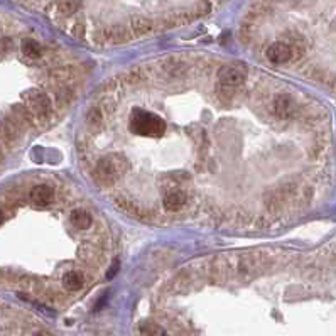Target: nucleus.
<instances>
[{"instance_id": "12", "label": "nucleus", "mask_w": 336, "mask_h": 336, "mask_svg": "<svg viewBox=\"0 0 336 336\" xmlns=\"http://www.w3.org/2000/svg\"><path fill=\"white\" fill-rule=\"evenodd\" d=\"M139 331L142 336H167L166 330L162 326H159L157 323L152 321H144L139 325Z\"/></svg>"}, {"instance_id": "19", "label": "nucleus", "mask_w": 336, "mask_h": 336, "mask_svg": "<svg viewBox=\"0 0 336 336\" xmlns=\"http://www.w3.org/2000/svg\"><path fill=\"white\" fill-rule=\"evenodd\" d=\"M2 220H3V216H2V213H0V225H2Z\"/></svg>"}, {"instance_id": "10", "label": "nucleus", "mask_w": 336, "mask_h": 336, "mask_svg": "<svg viewBox=\"0 0 336 336\" xmlns=\"http://www.w3.org/2000/svg\"><path fill=\"white\" fill-rule=\"evenodd\" d=\"M69 220H71V225L74 228L78 230H86L88 227L91 225V216L88 211L81 210V208H78V210H73L71 211V216H69Z\"/></svg>"}, {"instance_id": "7", "label": "nucleus", "mask_w": 336, "mask_h": 336, "mask_svg": "<svg viewBox=\"0 0 336 336\" xmlns=\"http://www.w3.org/2000/svg\"><path fill=\"white\" fill-rule=\"evenodd\" d=\"M186 193L181 191V189H174V191L167 193V196L164 198V201H162V205L167 211H178L181 206H184V203H186Z\"/></svg>"}, {"instance_id": "4", "label": "nucleus", "mask_w": 336, "mask_h": 336, "mask_svg": "<svg viewBox=\"0 0 336 336\" xmlns=\"http://www.w3.org/2000/svg\"><path fill=\"white\" fill-rule=\"evenodd\" d=\"M265 56L274 64H284L293 57V47L286 42H274L267 47Z\"/></svg>"}, {"instance_id": "17", "label": "nucleus", "mask_w": 336, "mask_h": 336, "mask_svg": "<svg viewBox=\"0 0 336 336\" xmlns=\"http://www.w3.org/2000/svg\"><path fill=\"white\" fill-rule=\"evenodd\" d=\"M118 271H120V262H118V260H113V264L110 265V269L107 272V279H113V277L118 274Z\"/></svg>"}, {"instance_id": "14", "label": "nucleus", "mask_w": 336, "mask_h": 336, "mask_svg": "<svg viewBox=\"0 0 336 336\" xmlns=\"http://www.w3.org/2000/svg\"><path fill=\"white\" fill-rule=\"evenodd\" d=\"M22 52L27 57L37 59V57H41V46L34 39H24L22 41Z\"/></svg>"}, {"instance_id": "6", "label": "nucleus", "mask_w": 336, "mask_h": 336, "mask_svg": "<svg viewBox=\"0 0 336 336\" xmlns=\"http://www.w3.org/2000/svg\"><path fill=\"white\" fill-rule=\"evenodd\" d=\"M30 200L37 206H47L52 201V189L49 186L39 184V186L32 188V191H30Z\"/></svg>"}, {"instance_id": "8", "label": "nucleus", "mask_w": 336, "mask_h": 336, "mask_svg": "<svg viewBox=\"0 0 336 336\" xmlns=\"http://www.w3.org/2000/svg\"><path fill=\"white\" fill-rule=\"evenodd\" d=\"M105 41L110 44H123L130 41V34L123 25H113L105 30Z\"/></svg>"}, {"instance_id": "3", "label": "nucleus", "mask_w": 336, "mask_h": 336, "mask_svg": "<svg viewBox=\"0 0 336 336\" xmlns=\"http://www.w3.org/2000/svg\"><path fill=\"white\" fill-rule=\"evenodd\" d=\"M247 79V68L242 63H228L218 71V88L222 93L233 95Z\"/></svg>"}, {"instance_id": "15", "label": "nucleus", "mask_w": 336, "mask_h": 336, "mask_svg": "<svg viewBox=\"0 0 336 336\" xmlns=\"http://www.w3.org/2000/svg\"><path fill=\"white\" fill-rule=\"evenodd\" d=\"M81 5V0H57V8L63 15H71Z\"/></svg>"}, {"instance_id": "16", "label": "nucleus", "mask_w": 336, "mask_h": 336, "mask_svg": "<svg viewBox=\"0 0 336 336\" xmlns=\"http://www.w3.org/2000/svg\"><path fill=\"white\" fill-rule=\"evenodd\" d=\"M86 120H88V123H90V125H98V123L101 122L100 110H96V108L90 110V112H88V115H86Z\"/></svg>"}, {"instance_id": "9", "label": "nucleus", "mask_w": 336, "mask_h": 336, "mask_svg": "<svg viewBox=\"0 0 336 336\" xmlns=\"http://www.w3.org/2000/svg\"><path fill=\"white\" fill-rule=\"evenodd\" d=\"M294 110V103H293V98L287 95H281L277 96L276 101H274V112L279 118H287L291 117V113H293Z\"/></svg>"}, {"instance_id": "13", "label": "nucleus", "mask_w": 336, "mask_h": 336, "mask_svg": "<svg viewBox=\"0 0 336 336\" xmlns=\"http://www.w3.org/2000/svg\"><path fill=\"white\" fill-rule=\"evenodd\" d=\"M132 30L135 36H144L152 30V20H149L147 17H134L132 19Z\"/></svg>"}, {"instance_id": "5", "label": "nucleus", "mask_w": 336, "mask_h": 336, "mask_svg": "<svg viewBox=\"0 0 336 336\" xmlns=\"http://www.w3.org/2000/svg\"><path fill=\"white\" fill-rule=\"evenodd\" d=\"M29 107L34 113L42 117V115H47L51 112V101L46 95L41 93V91H30L29 93Z\"/></svg>"}, {"instance_id": "18", "label": "nucleus", "mask_w": 336, "mask_h": 336, "mask_svg": "<svg viewBox=\"0 0 336 336\" xmlns=\"http://www.w3.org/2000/svg\"><path fill=\"white\" fill-rule=\"evenodd\" d=\"M34 336H52V335L47 333V331H37V333L34 335Z\"/></svg>"}, {"instance_id": "1", "label": "nucleus", "mask_w": 336, "mask_h": 336, "mask_svg": "<svg viewBox=\"0 0 336 336\" xmlns=\"http://www.w3.org/2000/svg\"><path fill=\"white\" fill-rule=\"evenodd\" d=\"M127 171H129V159L123 156V154L115 152L100 159L93 174L96 181H100V183L112 184L115 181L120 179Z\"/></svg>"}, {"instance_id": "2", "label": "nucleus", "mask_w": 336, "mask_h": 336, "mask_svg": "<svg viewBox=\"0 0 336 336\" xmlns=\"http://www.w3.org/2000/svg\"><path fill=\"white\" fill-rule=\"evenodd\" d=\"M130 130L137 135L161 137L166 132V122L159 115L135 108L130 115Z\"/></svg>"}, {"instance_id": "11", "label": "nucleus", "mask_w": 336, "mask_h": 336, "mask_svg": "<svg viewBox=\"0 0 336 336\" xmlns=\"http://www.w3.org/2000/svg\"><path fill=\"white\" fill-rule=\"evenodd\" d=\"M63 286L69 291H79L85 286V277H83L81 272H76V271L66 272L63 277Z\"/></svg>"}]
</instances>
